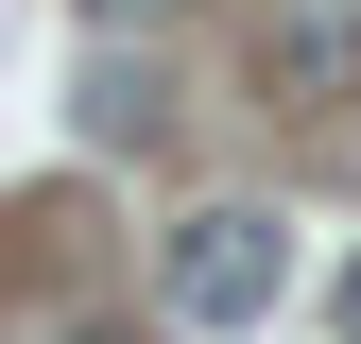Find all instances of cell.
<instances>
[{"label":"cell","mask_w":361,"mask_h":344,"mask_svg":"<svg viewBox=\"0 0 361 344\" xmlns=\"http://www.w3.org/2000/svg\"><path fill=\"white\" fill-rule=\"evenodd\" d=\"M293 276V224L276 207H207V224H172V327H258Z\"/></svg>","instance_id":"6da1fadb"},{"label":"cell","mask_w":361,"mask_h":344,"mask_svg":"<svg viewBox=\"0 0 361 344\" xmlns=\"http://www.w3.org/2000/svg\"><path fill=\"white\" fill-rule=\"evenodd\" d=\"M276 69H293V86H361V35H344V18H293Z\"/></svg>","instance_id":"7a4b0ae2"},{"label":"cell","mask_w":361,"mask_h":344,"mask_svg":"<svg viewBox=\"0 0 361 344\" xmlns=\"http://www.w3.org/2000/svg\"><path fill=\"white\" fill-rule=\"evenodd\" d=\"M86 18H104V35H155V18H172V0H86Z\"/></svg>","instance_id":"3957f363"},{"label":"cell","mask_w":361,"mask_h":344,"mask_svg":"<svg viewBox=\"0 0 361 344\" xmlns=\"http://www.w3.org/2000/svg\"><path fill=\"white\" fill-rule=\"evenodd\" d=\"M344 344H361V276H344Z\"/></svg>","instance_id":"277c9868"}]
</instances>
